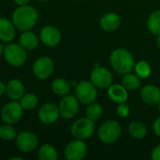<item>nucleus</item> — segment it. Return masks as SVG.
Returning <instances> with one entry per match:
<instances>
[{
  "label": "nucleus",
  "instance_id": "c9c22d12",
  "mask_svg": "<svg viewBox=\"0 0 160 160\" xmlns=\"http://www.w3.org/2000/svg\"><path fill=\"white\" fill-rule=\"evenodd\" d=\"M157 44H158V47L160 49V35L158 36V39H157Z\"/></svg>",
  "mask_w": 160,
  "mask_h": 160
},
{
  "label": "nucleus",
  "instance_id": "f3484780",
  "mask_svg": "<svg viewBox=\"0 0 160 160\" xmlns=\"http://www.w3.org/2000/svg\"><path fill=\"white\" fill-rule=\"evenodd\" d=\"M25 94L23 83L19 79H11L6 85V95L10 100H20Z\"/></svg>",
  "mask_w": 160,
  "mask_h": 160
},
{
  "label": "nucleus",
  "instance_id": "b1692460",
  "mask_svg": "<svg viewBox=\"0 0 160 160\" xmlns=\"http://www.w3.org/2000/svg\"><path fill=\"white\" fill-rule=\"evenodd\" d=\"M38 158L39 160H56L58 158L57 150L51 143H44L38 151Z\"/></svg>",
  "mask_w": 160,
  "mask_h": 160
},
{
  "label": "nucleus",
  "instance_id": "20e7f679",
  "mask_svg": "<svg viewBox=\"0 0 160 160\" xmlns=\"http://www.w3.org/2000/svg\"><path fill=\"white\" fill-rule=\"evenodd\" d=\"M3 56L6 62L14 68H19L23 66L27 60L26 50L19 43H8L4 47Z\"/></svg>",
  "mask_w": 160,
  "mask_h": 160
},
{
  "label": "nucleus",
  "instance_id": "6e6552de",
  "mask_svg": "<svg viewBox=\"0 0 160 160\" xmlns=\"http://www.w3.org/2000/svg\"><path fill=\"white\" fill-rule=\"evenodd\" d=\"M33 74L39 80H46L51 77L54 71L53 60L49 56H40L33 64Z\"/></svg>",
  "mask_w": 160,
  "mask_h": 160
},
{
  "label": "nucleus",
  "instance_id": "c85d7f7f",
  "mask_svg": "<svg viewBox=\"0 0 160 160\" xmlns=\"http://www.w3.org/2000/svg\"><path fill=\"white\" fill-rule=\"evenodd\" d=\"M17 137V132L13 128V125L6 124L0 126V139L5 142L14 141Z\"/></svg>",
  "mask_w": 160,
  "mask_h": 160
},
{
  "label": "nucleus",
  "instance_id": "473e14b6",
  "mask_svg": "<svg viewBox=\"0 0 160 160\" xmlns=\"http://www.w3.org/2000/svg\"><path fill=\"white\" fill-rule=\"evenodd\" d=\"M14 3L18 6H23V5H27L30 0H13Z\"/></svg>",
  "mask_w": 160,
  "mask_h": 160
},
{
  "label": "nucleus",
  "instance_id": "6ab92c4d",
  "mask_svg": "<svg viewBox=\"0 0 160 160\" xmlns=\"http://www.w3.org/2000/svg\"><path fill=\"white\" fill-rule=\"evenodd\" d=\"M16 35V27L12 21L0 17V40L6 43L11 42Z\"/></svg>",
  "mask_w": 160,
  "mask_h": 160
},
{
  "label": "nucleus",
  "instance_id": "9d476101",
  "mask_svg": "<svg viewBox=\"0 0 160 160\" xmlns=\"http://www.w3.org/2000/svg\"><path fill=\"white\" fill-rule=\"evenodd\" d=\"M16 147L22 153H30L37 149L38 145V136L29 130H23L17 134L15 139Z\"/></svg>",
  "mask_w": 160,
  "mask_h": 160
},
{
  "label": "nucleus",
  "instance_id": "bb28decb",
  "mask_svg": "<svg viewBox=\"0 0 160 160\" xmlns=\"http://www.w3.org/2000/svg\"><path fill=\"white\" fill-rule=\"evenodd\" d=\"M88 107L86 108V111H85V115L87 118H89L90 120L96 122L98 121L101 116H102V113H103V108L100 104L97 103L96 101L87 105Z\"/></svg>",
  "mask_w": 160,
  "mask_h": 160
},
{
  "label": "nucleus",
  "instance_id": "5701e85b",
  "mask_svg": "<svg viewBox=\"0 0 160 160\" xmlns=\"http://www.w3.org/2000/svg\"><path fill=\"white\" fill-rule=\"evenodd\" d=\"M142 79L136 73H126L123 74L122 78V84L128 90V91H135L141 87Z\"/></svg>",
  "mask_w": 160,
  "mask_h": 160
},
{
  "label": "nucleus",
  "instance_id": "f257e3e1",
  "mask_svg": "<svg viewBox=\"0 0 160 160\" xmlns=\"http://www.w3.org/2000/svg\"><path fill=\"white\" fill-rule=\"evenodd\" d=\"M11 21L16 29L21 32L31 30L38 21V12L29 4L19 6L12 13Z\"/></svg>",
  "mask_w": 160,
  "mask_h": 160
},
{
  "label": "nucleus",
  "instance_id": "f8f14e48",
  "mask_svg": "<svg viewBox=\"0 0 160 160\" xmlns=\"http://www.w3.org/2000/svg\"><path fill=\"white\" fill-rule=\"evenodd\" d=\"M88 152L87 144L83 140L74 139L69 142L65 148V158L68 160L83 159Z\"/></svg>",
  "mask_w": 160,
  "mask_h": 160
},
{
  "label": "nucleus",
  "instance_id": "4be33fe9",
  "mask_svg": "<svg viewBox=\"0 0 160 160\" xmlns=\"http://www.w3.org/2000/svg\"><path fill=\"white\" fill-rule=\"evenodd\" d=\"M70 83L68 80L64 78H56L52 81L51 89L56 96L64 97L66 95H68L70 92Z\"/></svg>",
  "mask_w": 160,
  "mask_h": 160
},
{
  "label": "nucleus",
  "instance_id": "2f4dec72",
  "mask_svg": "<svg viewBox=\"0 0 160 160\" xmlns=\"http://www.w3.org/2000/svg\"><path fill=\"white\" fill-rule=\"evenodd\" d=\"M153 131L158 137H160V116L155 120L153 124Z\"/></svg>",
  "mask_w": 160,
  "mask_h": 160
},
{
  "label": "nucleus",
  "instance_id": "72a5a7b5",
  "mask_svg": "<svg viewBox=\"0 0 160 160\" xmlns=\"http://www.w3.org/2000/svg\"><path fill=\"white\" fill-rule=\"evenodd\" d=\"M6 85L3 82H0V97H2L4 94H6Z\"/></svg>",
  "mask_w": 160,
  "mask_h": 160
},
{
  "label": "nucleus",
  "instance_id": "9b49d317",
  "mask_svg": "<svg viewBox=\"0 0 160 160\" xmlns=\"http://www.w3.org/2000/svg\"><path fill=\"white\" fill-rule=\"evenodd\" d=\"M90 81L99 89H108L112 83V74L105 67H96L90 73Z\"/></svg>",
  "mask_w": 160,
  "mask_h": 160
},
{
  "label": "nucleus",
  "instance_id": "2eb2a0df",
  "mask_svg": "<svg viewBox=\"0 0 160 160\" xmlns=\"http://www.w3.org/2000/svg\"><path fill=\"white\" fill-rule=\"evenodd\" d=\"M142 100L149 106H157L160 102V88L155 84H146L141 90Z\"/></svg>",
  "mask_w": 160,
  "mask_h": 160
},
{
  "label": "nucleus",
  "instance_id": "0eeeda50",
  "mask_svg": "<svg viewBox=\"0 0 160 160\" xmlns=\"http://www.w3.org/2000/svg\"><path fill=\"white\" fill-rule=\"evenodd\" d=\"M22 113L23 109L22 108L20 102L18 100H11L3 106L1 109L0 116L3 123L14 126L21 121Z\"/></svg>",
  "mask_w": 160,
  "mask_h": 160
},
{
  "label": "nucleus",
  "instance_id": "a211bd4d",
  "mask_svg": "<svg viewBox=\"0 0 160 160\" xmlns=\"http://www.w3.org/2000/svg\"><path fill=\"white\" fill-rule=\"evenodd\" d=\"M108 96L110 99L117 104L127 102L128 99V90L119 83H112L108 87Z\"/></svg>",
  "mask_w": 160,
  "mask_h": 160
},
{
  "label": "nucleus",
  "instance_id": "cd10ccee",
  "mask_svg": "<svg viewBox=\"0 0 160 160\" xmlns=\"http://www.w3.org/2000/svg\"><path fill=\"white\" fill-rule=\"evenodd\" d=\"M134 70H135V73L141 79H147L151 75V73H152L151 66L145 60H141V61L135 63Z\"/></svg>",
  "mask_w": 160,
  "mask_h": 160
},
{
  "label": "nucleus",
  "instance_id": "7c9ffc66",
  "mask_svg": "<svg viewBox=\"0 0 160 160\" xmlns=\"http://www.w3.org/2000/svg\"><path fill=\"white\" fill-rule=\"evenodd\" d=\"M151 158L153 160H160V144H158L151 153Z\"/></svg>",
  "mask_w": 160,
  "mask_h": 160
},
{
  "label": "nucleus",
  "instance_id": "4468645a",
  "mask_svg": "<svg viewBox=\"0 0 160 160\" xmlns=\"http://www.w3.org/2000/svg\"><path fill=\"white\" fill-rule=\"evenodd\" d=\"M38 120L43 125H53L60 117L59 108L53 103H46L40 107L38 112Z\"/></svg>",
  "mask_w": 160,
  "mask_h": 160
},
{
  "label": "nucleus",
  "instance_id": "393cba45",
  "mask_svg": "<svg viewBox=\"0 0 160 160\" xmlns=\"http://www.w3.org/2000/svg\"><path fill=\"white\" fill-rule=\"evenodd\" d=\"M147 28L153 35H160V8L153 11L147 19Z\"/></svg>",
  "mask_w": 160,
  "mask_h": 160
},
{
  "label": "nucleus",
  "instance_id": "aec40b11",
  "mask_svg": "<svg viewBox=\"0 0 160 160\" xmlns=\"http://www.w3.org/2000/svg\"><path fill=\"white\" fill-rule=\"evenodd\" d=\"M39 38L30 30L23 31L21 33L19 38V43L26 50V51H33L37 49L39 43Z\"/></svg>",
  "mask_w": 160,
  "mask_h": 160
},
{
  "label": "nucleus",
  "instance_id": "7ed1b4c3",
  "mask_svg": "<svg viewBox=\"0 0 160 160\" xmlns=\"http://www.w3.org/2000/svg\"><path fill=\"white\" fill-rule=\"evenodd\" d=\"M122 135V126L116 120H108L103 122L98 129V140L105 144L116 142Z\"/></svg>",
  "mask_w": 160,
  "mask_h": 160
},
{
  "label": "nucleus",
  "instance_id": "f03ea898",
  "mask_svg": "<svg viewBox=\"0 0 160 160\" xmlns=\"http://www.w3.org/2000/svg\"><path fill=\"white\" fill-rule=\"evenodd\" d=\"M112 68L119 74H126L134 69L135 58L132 53L125 48H116L110 54Z\"/></svg>",
  "mask_w": 160,
  "mask_h": 160
},
{
  "label": "nucleus",
  "instance_id": "c756f323",
  "mask_svg": "<svg viewBox=\"0 0 160 160\" xmlns=\"http://www.w3.org/2000/svg\"><path fill=\"white\" fill-rule=\"evenodd\" d=\"M116 112L118 114L119 117H122V118H126L129 115V112H130V108L129 106L124 102V103H119L118 104V107L116 109Z\"/></svg>",
  "mask_w": 160,
  "mask_h": 160
},
{
  "label": "nucleus",
  "instance_id": "4c0bfd02",
  "mask_svg": "<svg viewBox=\"0 0 160 160\" xmlns=\"http://www.w3.org/2000/svg\"><path fill=\"white\" fill-rule=\"evenodd\" d=\"M39 1H41V2H46V1H49V0H39Z\"/></svg>",
  "mask_w": 160,
  "mask_h": 160
},
{
  "label": "nucleus",
  "instance_id": "f704fd0d",
  "mask_svg": "<svg viewBox=\"0 0 160 160\" xmlns=\"http://www.w3.org/2000/svg\"><path fill=\"white\" fill-rule=\"evenodd\" d=\"M3 52H4V47L2 44H0V57L3 55Z\"/></svg>",
  "mask_w": 160,
  "mask_h": 160
},
{
  "label": "nucleus",
  "instance_id": "e433bc0d",
  "mask_svg": "<svg viewBox=\"0 0 160 160\" xmlns=\"http://www.w3.org/2000/svg\"><path fill=\"white\" fill-rule=\"evenodd\" d=\"M157 107H158V111L160 112V102L158 104V105H157Z\"/></svg>",
  "mask_w": 160,
  "mask_h": 160
},
{
  "label": "nucleus",
  "instance_id": "1a4fd4ad",
  "mask_svg": "<svg viewBox=\"0 0 160 160\" xmlns=\"http://www.w3.org/2000/svg\"><path fill=\"white\" fill-rule=\"evenodd\" d=\"M59 112L60 116L65 119H71L75 117L79 112L80 101L75 97V95H66L62 97L59 101Z\"/></svg>",
  "mask_w": 160,
  "mask_h": 160
},
{
  "label": "nucleus",
  "instance_id": "dca6fc26",
  "mask_svg": "<svg viewBox=\"0 0 160 160\" xmlns=\"http://www.w3.org/2000/svg\"><path fill=\"white\" fill-rule=\"evenodd\" d=\"M121 22H122L121 17L117 13L108 12L101 17L99 21V26L103 31L111 33L116 31L120 27Z\"/></svg>",
  "mask_w": 160,
  "mask_h": 160
},
{
  "label": "nucleus",
  "instance_id": "39448f33",
  "mask_svg": "<svg viewBox=\"0 0 160 160\" xmlns=\"http://www.w3.org/2000/svg\"><path fill=\"white\" fill-rule=\"evenodd\" d=\"M96 130L94 121L89 118L81 117L74 121V123L70 127V133L74 139L79 140H88L92 137Z\"/></svg>",
  "mask_w": 160,
  "mask_h": 160
},
{
  "label": "nucleus",
  "instance_id": "423d86ee",
  "mask_svg": "<svg viewBox=\"0 0 160 160\" xmlns=\"http://www.w3.org/2000/svg\"><path fill=\"white\" fill-rule=\"evenodd\" d=\"M75 97L81 103L89 105L97 100L98 88L91 81H82L75 87Z\"/></svg>",
  "mask_w": 160,
  "mask_h": 160
},
{
  "label": "nucleus",
  "instance_id": "ddd939ff",
  "mask_svg": "<svg viewBox=\"0 0 160 160\" xmlns=\"http://www.w3.org/2000/svg\"><path fill=\"white\" fill-rule=\"evenodd\" d=\"M62 39L60 30L53 25H45L39 32V40L47 47H56Z\"/></svg>",
  "mask_w": 160,
  "mask_h": 160
},
{
  "label": "nucleus",
  "instance_id": "412c9836",
  "mask_svg": "<svg viewBox=\"0 0 160 160\" xmlns=\"http://www.w3.org/2000/svg\"><path fill=\"white\" fill-rule=\"evenodd\" d=\"M147 127L142 121H132L128 126V133L135 140H142L147 135Z\"/></svg>",
  "mask_w": 160,
  "mask_h": 160
},
{
  "label": "nucleus",
  "instance_id": "a878e982",
  "mask_svg": "<svg viewBox=\"0 0 160 160\" xmlns=\"http://www.w3.org/2000/svg\"><path fill=\"white\" fill-rule=\"evenodd\" d=\"M19 102L22 108L23 109V111H32L38 106V98L37 97V95L33 93H27L22 97Z\"/></svg>",
  "mask_w": 160,
  "mask_h": 160
}]
</instances>
